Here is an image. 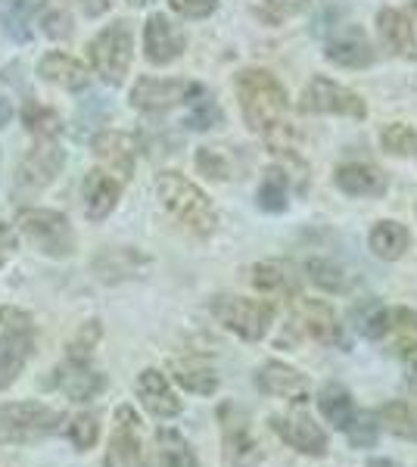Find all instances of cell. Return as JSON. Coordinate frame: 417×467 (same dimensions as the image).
<instances>
[{
    "label": "cell",
    "mask_w": 417,
    "mask_h": 467,
    "mask_svg": "<svg viewBox=\"0 0 417 467\" xmlns=\"http://www.w3.org/2000/svg\"><path fill=\"white\" fill-rule=\"evenodd\" d=\"M237 97L249 131L271 138V134L290 128V122H287V90L271 72L246 69L237 78Z\"/></svg>",
    "instance_id": "cell-1"
},
{
    "label": "cell",
    "mask_w": 417,
    "mask_h": 467,
    "mask_svg": "<svg viewBox=\"0 0 417 467\" xmlns=\"http://www.w3.org/2000/svg\"><path fill=\"white\" fill-rule=\"evenodd\" d=\"M156 197L162 200L169 215L178 218L187 231L200 234V237L215 231V224H218L215 206H212L209 197L193 181H187L184 175H178V171H162V175L156 178Z\"/></svg>",
    "instance_id": "cell-2"
},
{
    "label": "cell",
    "mask_w": 417,
    "mask_h": 467,
    "mask_svg": "<svg viewBox=\"0 0 417 467\" xmlns=\"http://www.w3.org/2000/svg\"><path fill=\"white\" fill-rule=\"evenodd\" d=\"M35 324L32 315L13 306H0V389L13 387L32 358Z\"/></svg>",
    "instance_id": "cell-3"
},
{
    "label": "cell",
    "mask_w": 417,
    "mask_h": 467,
    "mask_svg": "<svg viewBox=\"0 0 417 467\" xmlns=\"http://www.w3.org/2000/svg\"><path fill=\"white\" fill-rule=\"evenodd\" d=\"M63 424V411L44 402H13L0 409V446H22L50 436Z\"/></svg>",
    "instance_id": "cell-4"
},
{
    "label": "cell",
    "mask_w": 417,
    "mask_h": 467,
    "mask_svg": "<svg viewBox=\"0 0 417 467\" xmlns=\"http://www.w3.org/2000/svg\"><path fill=\"white\" fill-rule=\"evenodd\" d=\"M16 224L22 237L37 253L50 255V259H66L75 250V231L63 213H53V209H26V213H19Z\"/></svg>",
    "instance_id": "cell-5"
},
{
    "label": "cell",
    "mask_w": 417,
    "mask_h": 467,
    "mask_svg": "<svg viewBox=\"0 0 417 467\" xmlns=\"http://www.w3.org/2000/svg\"><path fill=\"white\" fill-rule=\"evenodd\" d=\"M88 57H90L94 72L100 75L106 85H112V88L122 85L128 69H131V57H134L131 28H128L125 22H112V26H106L103 32L90 41Z\"/></svg>",
    "instance_id": "cell-6"
},
{
    "label": "cell",
    "mask_w": 417,
    "mask_h": 467,
    "mask_svg": "<svg viewBox=\"0 0 417 467\" xmlns=\"http://www.w3.org/2000/svg\"><path fill=\"white\" fill-rule=\"evenodd\" d=\"M222 420V464L224 467H255L262 462V446L249 427V414L240 405L224 402L218 409Z\"/></svg>",
    "instance_id": "cell-7"
},
{
    "label": "cell",
    "mask_w": 417,
    "mask_h": 467,
    "mask_svg": "<svg viewBox=\"0 0 417 467\" xmlns=\"http://www.w3.org/2000/svg\"><path fill=\"white\" fill-rule=\"evenodd\" d=\"M218 321L227 330H234L237 337H244L249 343H259L271 330L275 321V306L268 299H249V296H227L215 303Z\"/></svg>",
    "instance_id": "cell-8"
},
{
    "label": "cell",
    "mask_w": 417,
    "mask_h": 467,
    "mask_svg": "<svg viewBox=\"0 0 417 467\" xmlns=\"http://www.w3.org/2000/svg\"><path fill=\"white\" fill-rule=\"evenodd\" d=\"M302 112H315V116H349V119H365L368 107L355 90H349L339 81H330L324 75H315L302 90Z\"/></svg>",
    "instance_id": "cell-9"
},
{
    "label": "cell",
    "mask_w": 417,
    "mask_h": 467,
    "mask_svg": "<svg viewBox=\"0 0 417 467\" xmlns=\"http://www.w3.org/2000/svg\"><path fill=\"white\" fill-rule=\"evenodd\" d=\"M106 467H147V446H143L141 418L131 405H119L116 409V427L109 436V449H106Z\"/></svg>",
    "instance_id": "cell-10"
},
{
    "label": "cell",
    "mask_w": 417,
    "mask_h": 467,
    "mask_svg": "<svg viewBox=\"0 0 417 467\" xmlns=\"http://www.w3.org/2000/svg\"><path fill=\"white\" fill-rule=\"evenodd\" d=\"M271 427L280 440L290 449H296L299 455L308 458H324L328 455V433L321 431V424L306 411H293V414H275Z\"/></svg>",
    "instance_id": "cell-11"
},
{
    "label": "cell",
    "mask_w": 417,
    "mask_h": 467,
    "mask_svg": "<svg viewBox=\"0 0 417 467\" xmlns=\"http://www.w3.org/2000/svg\"><path fill=\"white\" fill-rule=\"evenodd\" d=\"M290 324L299 340H312V343L339 340V318L324 299H296Z\"/></svg>",
    "instance_id": "cell-12"
},
{
    "label": "cell",
    "mask_w": 417,
    "mask_h": 467,
    "mask_svg": "<svg viewBox=\"0 0 417 467\" xmlns=\"http://www.w3.org/2000/svg\"><path fill=\"white\" fill-rule=\"evenodd\" d=\"M50 387L59 389L63 396H69L72 402H90L106 389L103 371H97L90 365V358H66L63 365L53 371Z\"/></svg>",
    "instance_id": "cell-13"
},
{
    "label": "cell",
    "mask_w": 417,
    "mask_h": 467,
    "mask_svg": "<svg viewBox=\"0 0 417 467\" xmlns=\"http://www.w3.org/2000/svg\"><path fill=\"white\" fill-rule=\"evenodd\" d=\"M196 94H203L200 85L193 81H162V78H141L138 85L131 88V103L138 109L147 112H159L178 107V103H191Z\"/></svg>",
    "instance_id": "cell-14"
},
{
    "label": "cell",
    "mask_w": 417,
    "mask_h": 467,
    "mask_svg": "<svg viewBox=\"0 0 417 467\" xmlns=\"http://www.w3.org/2000/svg\"><path fill=\"white\" fill-rule=\"evenodd\" d=\"M255 387L265 396L284 399L290 405L308 402V380L293 365H284V361H265L259 371H255Z\"/></svg>",
    "instance_id": "cell-15"
},
{
    "label": "cell",
    "mask_w": 417,
    "mask_h": 467,
    "mask_svg": "<svg viewBox=\"0 0 417 467\" xmlns=\"http://www.w3.org/2000/svg\"><path fill=\"white\" fill-rule=\"evenodd\" d=\"M184 44H187L184 32L169 16L156 13V16L147 19V28H143V54H147L153 66H169L172 59H178L184 54Z\"/></svg>",
    "instance_id": "cell-16"
},
{
    "label": "cell",
    "mask_w": 417,
    "mask_h": 467,
    "mask_svg": "<svg viewBox=\"0 0 417 467\" xmlns=\"http://www.w3.org/2000/svg\"><path fill=\"white\" fill-rule=\"evenodd\" d=\"M66 156L59 150L57 138H35V147L28 150V156L19 165V181L28 187H47L53 178L59 175Z\"/></svg>",
    "instance_id": "cell-17"
},
{
    "label": "cell",
    "mask_w": 417,
    "mask_h": 467,
    "mask_svg": "<svg viewBox=\"0 0 417 467\" xmlns=\"http://www.w3.org/2000/svg\"><path fill=\"white\" fill-rule=\"evenodd\" d=\"M94 156L106 165V175H112L116 181H128L134 175L138 144L125 131H100L94 138Z\"/></svg>",
    "instance_id": "cell-18"
},
{
    "label": "cell",
    "mask_w": 417,
    "mask_h": 467,
    "mask_svg": "<svg viewBox=\"0 0 417 467\" xmlns=\"http://www.w3.org/2000/svg\"><path fill=\"white\" fill-rule=\"evenodd\" d=\"M134 389H138V399L143 402V409L150 414H156V418H174V414H181V399L174 396L169 378H165L162 371H156V368L141 371Z\"/></svg>",
    "instance_id": "cell-19"
},
{
    "label": "cell",
    "mask_w": 417,
    "mask_h": 467,
    "mask_svg": "<svg viewBox=\"0 0 417 467\" xmlns=\"http://www.w3.org/2000/svg\"><path fill=\"white\" fill-rule=\"evenodd\" d=\"M377 32H381L383 47L399 59H412L417 63V35L414 26L405 13L399 10H381L377 13Z\"/></svg>",
    "instance_id": "cell-20"
},
{
    "label": "cell",
    "mask_w": 417,
    "mask_h": 467,
    "mask_svg": "<svg viewBox=\"0 0 417 467\" xmlns=\"http://www.w3.org/2000/svg\"><path fill=\"white\" fill-rule=\"evenodd\" d=\"M337 187L349 197H383L386 187H390V178H386L383 169L370 162H346L337 169Z\"/></svg>",
    "instance_id": "cell-21"
},
{
    "label": "cell",
    "mask_w": 417,
    "mask_h": 467,
    "mask_svg": "<svg viewBox=\"0 0 417 467\" xmlns=\"http://www.w3.org/2000/svg\"><path fill=\"white\" fill-rule=\"evenodd\" d=\"M253 287L262 290V293H271V296L293 299V296H299L302 275L296 271L293 262L268 259V262L253 265Z\"/></svg>",
    "instance_id": "cell-22"
},
{
    "label": "cell",
    "mask_w": 417,
    "mask_h": 467,
    "mask_svg": "<svg viewBox=\"0 0 417 467\" xmlns=\"http://www.w3.org/2000/svg\"><path fill=\"white\" fill-rule=\"evenodd\" d=\"M324 57H328L330 63L343 66V69H368V66L377 59L374 47H370V41L361 32H343V35H337L328 44Z\"/></svg>",
    "instance_id": "cell-23"
},
{
    "label": "cell",
    "mask_w": 417,
    "mask_h": 467,
    "mask_svg": "<svg viewBox=\"0 0 417 467\" xmlns=\"http://www.w3.org/2000/svg\"><path fill=\"white\" fill-rule=\"evenodd\" d=\"M119 193H122V181H116L106 171H90L85 178V213L90 222H100L116 209Z\"/></svg>",
    "instance_id": "cell-24"
},
{
    "label": "cell",
    "mask_w": 417,
    "mask_h": 467,
    "mask_svg": "<svg viewBox=\"0 0 417 467\" xmlns=\"http://www.w3.org/2000/svg\"><path fill=\"white\" fill-rule=\"evenodd\" d=\"M37 75H41L44 81H50V85H59L66 90H81V88H88V81H90L85 66L69 54H59V50H53V54H47L37 63Z\"/></svg>",
    "instance_id": "cell-25"
},
{
    "label": "cell",
    "mask_w": 417,
    "mask_h": 467,
    "mask_svg": "<svg viewBox=\"0 0 417 467\" xmlns=\"http://www.w3.org/2000/svg\"><path fill=\"white\" fill-rule=\"evenodd\" d=\"M172 378L196 396H212L218 389L215 368L206 365L203 358H193V356L191 358H172Z\"/></svg>",
    "instance_id": "cell-26"
},
{
    "label": "cell",
    "mask_w": 417,
    "mask_h": 467,
    "mask_svg": "<svg viewBox=\"0 0 417 467\" xmlns=\"http://www.w3.org/2000/svg\"><path fill=\"white\" fill-rule=\"evenodd\" d=\"M368 244L377 259L396 262L408 253V246H412V234H408L405 224H399V222H377L368 237Z\"/></svg>",
    "instance_id": "cell-27"
},
{
    "label": "cell",
    "mask_w": 417,
    "mask_h": 467,
    "mask_svg": "<svg viewBox=\"0 0 417 467\" xmlns=\"http://www.w3.org/2000/svg\"><path fill=\"white\" fill-rule=\"evenodd\" d=\"M361 330L370 340H383L392 334H417V312L412 308H377Z\"/></svg>",
    "instance_id": "cell-28"
},
{
    "label": "cell",
    "mask_w": 417,
    "mask_h": 467,
    "mask_svg": "<svg viewBox=\"0 0 417 467\" xmlns=\"http://www.w3.org/2000/svg\"><path fill=\"white\" fill-rule=\"evenodd\" d=\"M318 411H321V418L328 420L333 431H346L355 414L352 393H349L343 383H328L321 389V396H318Z\"/></svg>",
    "instance_id": "cell-29"
},
{
    "label": "cell",
    "mask_w": 417,
    "mask_h": 467,
    "mask_svg": "<svg viewBox=\"0 0 417 467\" xmlns=\"http://www.w3.org/2000/svg\"><path fill=\"white\" fill-rule=\"evenodd\" d=\"M156 455L159 467H200V458L191 449V442L172 427H162L156 433Z\"/></svg>",
    "instance_id": "cell-30"
},
{
    "label": "cell",
    "mask_w": 417,
    "mask_h": 467,
    "mask_svg": "<svg viewBox=\"0 0 417 467\" xmlns=\"http://www.w3.org/2000/svg\"><path fill=\"white\" fill-rule=\"evenodd\" d=\"M377 424H381V431L399 436V440L417 442V414L405 402H386L377 411Z\"/></svg>",
    "instance_id": "cell-31"
},
{
    "label": "cell",
    "mask_w": 417,
    "mask_h": 467,
    "mask_svg": "<svg viewBox=\"0 0 417 467\" xmlns=\"http://www.w3.org/2000/svg\"><path fill=\"white\" fill-rule=\"evenodd\" d=\"M306 275L328 293H346L349 287H352V275H349V271L333 259H312L306 265Z\"/></svg>",
    "instance_id": "cell-32"
},
{
    "label": "cell",
    "mask_w": 417,
    "mask_h": 467,
    "mask_svg": "<svg viewBox=\"0 0 417 467\" xmlns=\"http://www.w3.org/2000/svg\"><path fill=\"white\" fill-rule=\"evenodd\" d=\"M381 147L390 156H399V160H414L417 156V131L408 128L405 122H392L381 131Z\"/></svg>",
    "instance_id": "cell-33"
},
{
    "label": "cell",
    "mask_w": 417,
    "mask_h": 467,
    "mask_svg": "<svg viewBox=\"0 0 417 467\" xmlns=\"http://www.w3.org/2000/svg\"><path fill=\"white\" fill-rule=\"evenodd\" d=\"M22 122H26V128L35 138H57L59 134V116L37 100H26V107H22Z\"/></svg>",
    "instance_id": "cell-34"
},
{
    "label": "cell",
    "mask_w": 417,
    "mask_h": 467,
    "mask_svg": "<svg viewBox=\"0 0 417 467\" xmlns=\"http://www.w3.org/2000/svg\"><path fill=\"white\" fill-rule=\"evenodd\" d=\"M255 200H259V206L265 213H284L287 209V171L271 169L268 175H265Z\"/></svg>",
    "instance_id": "cell-35"
},
{
    "label": "cell",
    "mask_w": 417,
    "mask_h": 467,
    "mask_svg": "<svg viewBox=\"0 0 417 467\" xmlns=\"http://www.w3.org/2000/svg\"><path fill=\"white\" fill-rule=\"evenodd\" d=\"M352 442V449H370L377 446V436H381V424H377V411H355L349 427L343 431Z\"/></svg>",
    "instance_id": "cell-36"
},
{
    "label": "cell",
    "mask_w": 417,
    "mask_h": 467,
    "mask_svg": "<svg viewBox=\"0 0 417 467\" xmlns=\"http://www.w3.org/2000/svg\"><path fill=\"white\" fill-rule=\"evenodd\" d=\"M191 103H193V107H191V112H187V125H191V128H196V131H209V128L222 125L224 112H222V107H218L215 100H212V97L196 94Z\"/></svg>",
    "instance_id": "cell-37"
},
{
    "label": "cell",
    "mask_w": 417,
    "mask_h": 467,
    "mask_svg": "<svg viewBox=\"0 0 417 467\" xmlns=\"http://www.w3.org/2000/svg\"><path fill=\"white\" fill-rule=\"evenodd\" d=\"M196 169H200L203 175L212 178V181L234 178L231 160H227V153H224L222 147H203L200 153H196Z\"/></svg>",
    "instance_id": "cell-38"
},
{
    "label": "cell",
    "mask_w": 417,
    "mask_h": 467,
    "mask_svg": "<svg viewBox=\"0 0 417 467\" xmlns=\"http://www.w3.org/2000/svg\"><path fill=\"white\" fill-rule=\"evenodd\" d=\"M28 16H32V0H10L4 6V28L13 41H28Z\"/></svg>",
    "instance_id": "cell-39"
},
{
    "label": "cell",
    "mask_w": 417,
    "mask_h": 467,
    "mask_svg": "<svg viewBox=\"0 0 417 467\" xmlns=\"http://www.w3.org/2000/svg\"><path fill=\"white\" fill-rule=\"evenodd\" d=\"M97 436H100V420H97L94 414H78L69 424V440L75 442V449H81V451L94 449Z\"/></svg>",
    "instance_id": "cell-40"
},
{
    "label": "cell",
    "mask_w": 417,
    "mask_h": 467,
    "mask_svg": "<svg viewBox=\"0 0 417 467\" xmlns=\"http://www.w3.org/2000/svg\"><path fill=\"white\" fill-rule=\"evenodd\" d=\"M103 337V327L97 321H88L85 327L75 334V340L69 343V358H90V352L97 349V343H100Z\"/></svg>",
    "instance_id": "cell-41"
},
{
    "label": "cell",
    "mask_w": 417,
    "mask_h": 467,
    "mask_svg": "<svg viewBox=\"0 0 417 467\" xmlns=\"http://www.w3.org/2000/svg\"><path fill=\"white\" fill-rule=\"evenodd\" d=\"M41 28L47 37H69L72 32V19L63 6H44L41 10Z\"/></svg>",
    "instance_id": "cell-42"
},
{
    "label": "cell",
    "mask_w": 417,
    "mask_h": 467,
    "mask_svg": "<svg viewBox=\"0 0 417 467\" xmlns=\"http://www.w3.org/2000/svg\"><path fill=\"white\" fill-rule=\"evenodd\" d=\"M169 4L174 13H181V16H187V19H206L215 13L218 0H169Z\"/></svg>",
    "instance_id": "cell-43"
},
{
    "label": "cell",
    "mask_w": 417,
    "mask_h": 467,
    "mask_svg": "<svg viewBox=\"0 0 417 467\" xmlns=\"http://www.w3.org/2000/svg\"><path fill=\"white\" fill-rule=\"evenodd\" d=\"M265 4H268L271 10L277 13V16H293V13L306 10L308 0H265Z\"/></svg>",
    "instance_id": "cell-44"
},
{
    "label": "cell",
    "mask_w": 417,
    "mask_h": 467,
    "mask_svg": "<svg viewBox=\"0 0 417 467\" xmlns=\"http://www.w3.org/2000/svg\"><path fill=\"white\" fill-rule=\"evenodd\" d=\"M81 10L88 13V16H100V13L109 10V0H78Z\"/></svg>",
    "instance_id": "cell-45"
},
{
    "label": "cell",
    "mask_w": 417,
    "mask_h": 467,
    "mask_svg": "<svg viewBox=\"0 0 417 467\" xmlns=\"http://www.w3.org/2000/svg\"><path fill=\"white\" fill-rule=\"evenodd\" d=\"M399 356L405 358V365L412 368V371L417 374V343H405V346H399Z\"/></svg>",
    "instance_id": "cell-46"
},
{
    "label": "cell",
    "mask_w": 417,
    "mask_h": 467,
    "mask_svg": "<svg viewBox=\"0 0 417 467\" xmlns=\"http://www.w3.org/2000/svg\"><path fill=\"white\" fill-rule=\"evenodd\" d=\"M13 250V234H10V228H6L4 222H0V262L6 259V253Z\"/></svg>",
    "instance_id": "cell-47"
},
{
    "label": "cell",
    "mask_w": 417,
    "mask_h": 467,
    "mask_svg": "<svg viewBox=\"0 0 417 467\" xmlns=\"http://www.w3.org/2000/svg\"><path fill=\"white\" fill-rule=\"evenodd\" d=\"M13 119V107H10V100H4V97H0V128H4L6 122H10Z\"/></svg>",
    "instance_id": "cell-48"
},
{
    "label": "cell",
    "mask_w": 417,
    "mask_h": 467,
    "mask_svg": "<svg viewBox=\"0 0 417 467\" xmlns=\"http://www.w3.org/2000/svg\"><path fill=\"white\" fill-rule=\"evenodd\" d=\"M368 467H401V464L392 462V458H370Z\"/></svg>",
    "instance_id": "cell-49"
},
{
    "label": "cell",
    "mask_w": 417,
    "mask_h": 467,
    "mask_svg": "<svg viewBox=\"0 0 417 467\" xmlns=\"http://www.w3.org/2000/svg\"><path fill=\"white\" fill-rule=\"evenodd\" d=\"M128 4H131V6H147L150 0H128Z\"/></svg>",
    "instance_id": "cell-50"
}]
</instances>
